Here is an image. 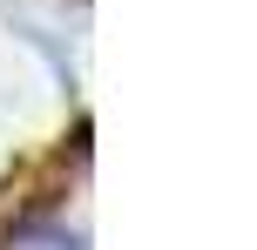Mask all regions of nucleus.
<instances>
[{"label":"nucleus","mask_w":257,"mask_h":250,"mask_svg":"<svg viewBox=\"0 0 257 250\" xmlns=\"http://www.w3.org/2000/svg\"><path fill=\"white\" fill-rule=\"evenodd\" d=\"M14 250H81V243L68 237V230H41V237H21Z\"/></svg>","instance_id":"f257e3e1"}]
</instances>
